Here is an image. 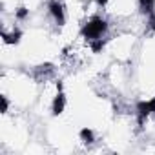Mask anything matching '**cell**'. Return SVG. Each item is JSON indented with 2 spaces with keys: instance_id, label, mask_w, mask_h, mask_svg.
<instances>
[{
  "instance_id": "1",
  "label": "cell",
  "mask_w": 155,
  "mask_h": 155,
  "mask_svg": "<svg viewBox=\"0 0 155 155\" xmlns=\"http://www.w3.org/2000/svg\"><path fill=\"white\" fill-rule=\"evenodd\" d=\"M40 95V75L24 66H8L0 73L2 111L33 115Z\"/></svg>"
}]
</instances>
